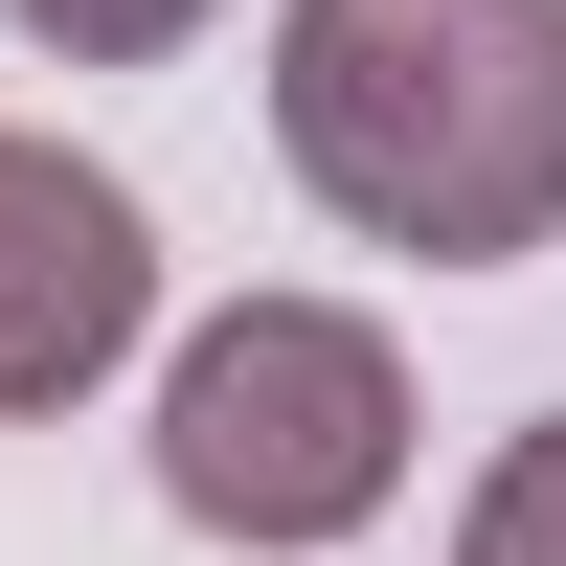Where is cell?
I'll return each mask as SVG.
<instances>
[{
	"label": "cell",
	"mask_w": 566,
	"mask_h": 566,
	"mask_svg": "<svg viewBox=\"0 0 566 566\" xmlns=\"http://www.w3.org/2000/svg\"><path fill=\"white\" fill-rule=\"evenodd\" d=\"M272 136L340 227L431 272H499L566 227V0H295Z\"/></svg>",
	"instance_id": "obj_1"
},
{
	"label": "cell",
	"mask_w": 566,
	"mask_h": 566,
	"mask_svg": "<svg viewBox=\"0 0 566 566\" xmlns=\"http://www.w3.org/2000/svg\"><path fill=\"white\" fill-rule=\"evenodd\" d=\"M386 476H408V363L363 340L340 295H250V317L181 340L159 499L205 544H340V522H386Z\"/></svg>",
	"instance_id": "obj_2"
},
{
	"label": "cell",
	"mask_w": 566,
	"mask_h": 566,
	"mask_svg": "<svg viewBox=\"0 0 566 566\" xmlns=\"http://www.w3.org/2000/svg\"><path fill=\"white\" fill-rule=\"evenodd\" d=\"M136 317H159V227L69 136H0V408H69Z\"/></svg>",
	"instance_id": "obj_3"
},
{
	"label": "cell",
	"mask_w": 566,
	"mask_h": 566,
	"mask_svg": "<svg viewBox=\"0 0 566 566\" xmlns=\"http://www.w3.org/2000/svg\"><path fill=\"white\" fill-rule=\"evenodd\" d=\"M453 566H566V408L476 476V544H453Z\"/></svg>",
	"instance_id": "obj_4"
},
{
	"label": "cell",
	"mask_w": 566,
	"mask_h": 566,
	"mask_svg": "<svg viewBox=\"0 0 566 566\" xmlns=\"http://www.w3.org/2000/svg\"><path fill=\"white\" fill-rule=\"evenodd\" d=\"M23 23L69 45V69H136V45H181V23H205V0H23Z\"/></svg>",
	"instance_id": "obj_5"
}]
</instances>
